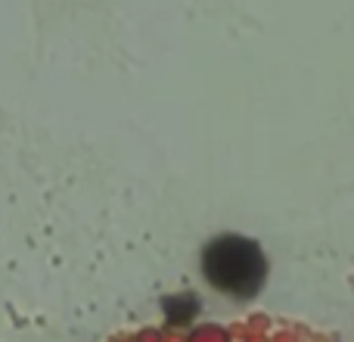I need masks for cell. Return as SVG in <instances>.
<instances>
[{
  "label": "cell",
  "instance_id": "cell-3",
  "mask_svg": "<svg viewBox=\"0 0 354 342\" xmlns=\"http://www.w3.org/2000/svg\"><path fill=\"white\" fill-rule=\"evenodd\" d=\"M137 342H162V333L159 330H143L140 336H137Z\"/></svg>",
  "mask_w": 354,
  "mask_h": 342
},
{
  "label": "cell",
  "instance_id": "cell-2",
  "mask_svg": "<svg viewBox=\"0 0 354 342\" xmlns=\"http://www.w3.org/2000/svg\"><path fill=\"white\" fill-rule=\"evenodd\" d=\"M187 342H230V333L218 324H199L187 336Z\"/></svg>",
  "mask_w": 354,
  "mask_h": 342
},
{
  "label": "cell",
  "instance_id": "cell-1",
  "mask_svg": "<svg viewBox=\"0 0 354 342\" xmlns=\"http://www.w3.org/2000/svg\"><path fill=\"white\" fill-rule=\"evenodd\" d=\"M202 277L227 299H255L268 280L261 246L239 233H221L202 249Z\"/></svg>",
  "mask_w": 354,
  "mask_h": 342
}]
</instances>
